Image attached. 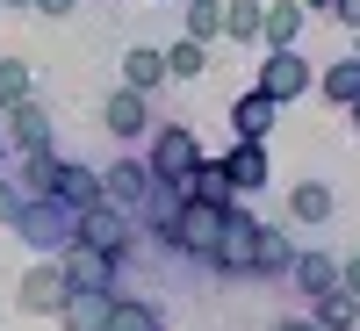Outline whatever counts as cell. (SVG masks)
<instances>
[{"mask_svg": "<svg viewBox=\"0 0 360 331\" xmlns=\"http://www.w3.org/2000/svg\"><path fill=\"white\" fill-rule=\"evenodd\" d=\"M217 231H224V209L180 202V223H173V238H166V252H180V259H209V252H217Z\"/></svg>", "mask_w": 360, "mask_h": 331, "instance_id": "52a82bcc", "label": "cell"}, {"mask_svg": "<svg viewBox=\"0 0 360 331\" xmlns=\"http://www.w3.org/2000/svg\"><path fill=\"white\" fill-rule=\"evenodd\" d=\"M353 58H360V29H353Z\"/></svg>", "mask_w": 360, "mask_h": 331, "instance_id": "ab89813d", "label": "cell"}, {"mask_svg": "<svg viewBox=\"0 0 360 331\" xmlns=\"http://www.w3.org/2000/svg\"><path fill=\"white\" fill-rule=\"evenodd\" d=\"M58 202H72V209H94L101 202V173L94 166H79V159H58Z\"/></svg>", "mask_w": 360, "mask_h": 331, "instance_id": "44dd1931", "label": "cell"}, {"mask_svg": "<svg viewBox=\"0 0 360 331\" xmlns=\"http://www.w3.org/2000/svg\"><path fill=\"white\" fill-rule=\"evenodd\" d=\"M123 86H137V94H159V86H166L159 44H130V51H123Z\"/></svg>", "mask_w": 360, "mask_h": 331, "instance_id": "7402d4cb", "label": "cell"}, {"mask_svg": "<svg viewBox=\"0 0 360 331\" xmlns=\"http://www.w3.org/2000/svg\"><path fill=\"white\" fill-rule=\"evenodd\" d=\"M274 115H281V108L266 101L259 86H245V94L231 101V130H238V137H259V144H266V137H274Z\"/></svg>", "mask_w": 360, "mask_h": 331, "instance_id": "d6986e66", "label": "cell"}, {"mask_svg": "<svg viewBox=\"0 0 360 331\" xmlns=\"http://www.w3.org/2000/svg\"><path fill=\"white\" fill-rule=\"evenodd\" d=\"M317 86H324V101H332V108H353V101H360V58H339V65H324V72H317Z\"/></svg>", "mask_w": 360, "mask_h": 331, "instance_id": "83f0119b", "label": "cell"}, {"mask_svg": "<svg viewBox=\"0 0 360 331\" xmlns=\"http://www.w3.org/2000/svg\"><path fill=\"white\" fill-rule=\"evenodd\" d=\"M108 331H166V310L152 303V295H123V288H115V303H108Z\"/></svg>", "mask_w": 360, "mask_h": 331, "instance_id": "ffe728a7", "label": "cell"}, {"mask_svg": "<svg viewBox=\"0 0 360 331\" xmlns=\"http://www.w3.org/2000/svg\"><path fill=\"white\" fill-rule=\"evenodd\" d=\"M310 324L317 331H353L360 324V303H353L346 288H324V295H310Z\"/></svg>", "mask_w": 360, "mask_h": 331, "instance_id": "cb8c5ba5", "label": "cell"}, {"mask_svg": "<svg viewBox=\"0 0 360 331\" xmlns=\"http://www.w3.org/2000/svg\"><path fill=\"white\" fill-rule=\"evenodd\" d=\"M58 266H65V281H72V288H123L115 259H108V252H94V245H79V238L58 252Z\"/></svg>", "mask_w": 360, "mask_h": 331, "instance_id": "4fadbf2b", "label": "cell"}, {"mask_svg": "<svg viewBox=\"0 0 360 331\" xmlns=\"http://www.w3.org/2000/svg\"><path fill=\"white\" fill-rule=\"evenodd\" d=\"M217 166H224V180H231L238 195H259L266 180H274V152H266L259 137H238V144H231V152H224Z\"/></svg>", "mask_w": 360, "mask_h": 331, "instance_id": "7c38bea8", "label": "cell"}, {"mask_svg": "<svg viewBox=\"0 0 360 331\" xmlns=\"http://www.w3.org/2000/svg\"><path fill=\"white\" fill-rule=\"evenodd\" d=\"M266 0H224V44H259Z\"/></svg>", "mask_w": 360, "mask_h": 331, "instance_id": "4316f807", "label": "cell"}, {"mask_svg": "<svg viewBox=\"0 0 360 331\" xmlns=\"http://www.w3.org/2000/svg\"><path fill=\"white\" fill-rule=\"evenodd\" d=\"M288 259H295V238L281 223H259V281H288Z\"/></svg>", "mask_w": 360, "mask_h": 331, "instance_id": "d4e9b609", "label": "cell"}, {"mask_svg": "<svg viewBox=\"0 0 360 331\" xmlns=\"http://www.w3.org/2000/svg\"><path fill=\"white\" fill-rule=\"evenodd\" d=\"M274 331H317V324H310V310H303V317H281Z\"/></svg>", "mask_w": 360, "mask_h": 331, "instance_id": "e575fe53", "label": "cell"}, {"mask_svg": "<svg viewBox=\"0 0 360 331\" xmlns=\"http://www.w3.org/2000/svg\"><path fill=\"white\" fill-rule=\"evenodd\" d=\"M303 8H310V15H332V8H339V0H303Z\"/></svg>", "mask_w": 360, "mask_h": 331, "instance_id": "d590c367", "label": "cell"}, {"mask_svg": "<svg viewBox=\"0 0 360 331\" xmlns=\"http://www.w3.org/2000/svg\"><path fill=\"white\" fill-rule=\"evenodd\" d=\"M332 22H346V29H360V0H339V8H332Z\"/></svg>", "mask_w": 360, "mask_h": 331, "instance_id": "836d02e7", "label": "cell"}, {"mask_svg": "<svg viewBox=\"0 0 360 331\" xmlns=\"http://www.w3.org/2000/svg\"><path fill=\"white\" fill-rule=\"evenodd\" d=\"M332 209H339V195H332V180H295L288 188V223H332Z\"/></svg>", "mask_w": 360, "mask_h": 331, "instance_id": "e0dca14e", "label": "cell"}, {"mask_svg": "<svg viewBox=\"0 0 360 331\" xmlns=\"http://www.w3.org/2000/svg\"><path fill=\"white\" fill-rule=\"evenodd\" d=\"M180 195H188V202H209V209H231V202H238V188L224 180V166L209 159V152H202L188 173H180Z\"/></svg>", "mask_w": 360, "mask_h": 331, "instance_id": "9a60e30c", "label": "cell"}, {"mask_svg": "<svg viewBox=\"0 0 360 331\" xmlns=\"http://www.w3.org/2000/svg\"><path fill=\"white\" fill-rule=\"evenodd\" d=\"M288 281L303 288V295H324V288H339V259L324 252V245H295V259H288Z\"/></svg>", "mask_w": 360, "mask_h": 331, "instance_id": "2e32d148", "label": "cell"}, {"mask_svg": "<svg viewBox=\"0 0 360 331\" xmlns=\"http://www.w3.org/2000/svg\"><path fill=\"white\" fill-rule=\"evenodd\" d=\"M159 58H166V79H209V44H195V37L159 44Z\"/></svg>", "mask_w": 360, "mask_h": 331, "instance_id": "603a6c76", "label": "cell"}, {"mask_svg": "<svg viewBox=\"0 0 360 331\" xmlns=\"http://www.w3.org/2000/svg\"><path fill=\"white\" fill-rule=\"evenodd\" d=\"M152 166H144V152H123V159H108L101 166V202H115V209H137L144 195H152Z\"/></svg>", "mask_w": 360, "mask_h": 331, "instance_id": "8fae6325", "label": "cell"}, {"mask_svg": "<svg viewBox=\"0 0 360 331\" xmlns=\"http://www.w3.org/2000/svg\"><path fill=\"white\" fill-rule=\"evenodd\" d=\"M303 22H310V8H303V0H266L259 44H266V51H281V44H303Z\"/></svg>", "mask_w": 360, "mask_h": 331, "instance_id": "ac0fdd59", "label": "cell"}, {"mask_svg": "<svg viewBox=\"0 0 360 331\" xmlns=\"http://www.w3.org/2000/svg\"><path fill=\"white\" fill-rule=\"evenodd\" d=\"M108 303H115V288H72L51 324L58 331H108Z\"/></svg>", "mask_w": 360, "mask_h": 331, "instance_id": "5bb4252c", "label": "cell"}, {"mask_svg": "<svg viewBox=\"0 0 360 331\" xmlns=\"http://www.w3.org/2000/svg\"><path fill=\"white\" fill-rule=\"evenodd\" d=\"M0 8H29V0H0Z\"/></svg>", "mask_w": 360, "mask_h": 331, "instance_id": "74e56055", "label": "cell"}, {"mask_svg": "<svg viewBox=\"0 0 360 331\" xmlns=\"http://www.w3.org/2000/svg\"><path fill=\"white\" fill-rule=\"evenodd\" d=\"M51 137H58V123H51V108L37 94L0 115V144H8V152H51Z\"/></svg>", "mask_w": 360, "mask_h": 331, "instance_id": "9c48e42d", "label": "cell"}, {"mask_svg": "<svg viewBox=\"0 0 360 331\" xmlns=\"http://www.w3.org/2000/svg\"><path fill=\"white\" fill-rule=\"evenodd\" d=\"M339 288H346L353 303H360V259H339Z\"/></svg>", "mask_w": 360, "mask_h": 331, "instance_id": "d6a6232c", "label": "cell"}, {"mask_svg": "<svg viewBox=\"0 0 360 331\" xmlns=\"http://www.w3.org/2000/svg\"><path fill=\"white\" fill-rule=\"evenodd\" d=\"M209 274H224V281H259V216L245 202H231L224 209V231H217V252L202 259Z\"/></svg>", "mask_w": 360, "mask_h": 331, "instance_id": "6da1fadb", "label": "cell"}, {"mask_svg": "<svg viewBox=\"0 0 360 331\" xmlns=\"http://www.w3.org/2000/svg\"><path fill=\"white\" fill-rule=\"evenodd\" d=\"M22 209H29V195H22V180H15L8 166H0V223H15Z\"/></svg>", "mask_w": 360, "mask_h": 331, "instance_id": "4dcf8cb0", "label": "cell"}, {"mask_svg": "<svg viewBox=\"0 0 360 331\" xmlns=\"http://www.w3.org/2000/svg\"><path fill=\"white\" fill-rule=\"evenodd\" d=\"M79 245H94L115 259V274H130L137 266V223H130V209H115V202H94V209H79Z\"/></svg>", "mask_w": 360, "mask_h": 331, "instance_id": "3957f363", "label": "cell"}, {"mask_svg": "<svg viewBox=\"0 0 360 331\" xmlns=\"http://www.w3.org/2000/svg\"><path fill=\"white\" fill-rule=\"evenodd\" d=\"M180 37L217 44V37H224V0H188V8H180Z\"/></svg>", "mask_w": 360, "mask_h": 331, "instance_id": "f1b7e54d", "label": "cell"}, {"mask_svg": "<svg viewBox=\"0 0 360 331\" xmlns=\"http://www.w3.org/2000/svg\"><path fill=\"white\" fill-rule=\"evenodd\" d=\"M180 180H152V195H144L137 209H130V223H137V238H152V245H166L173 238V223H180Z\"/></svg>", "mask_w": 360, "mask_h": 331, "instance_id": "30bf717a", "label": "cell"}, {"mask_svg": "<svg viewBox=\"0 0 360 331\" xmlns=\"http://www.w3.org/2000/svg\"><path fill=\"white\" fill-rule=\"evenodd\" d=\"M8 173L22 180V195H51L58 188V152H15Z\"/></svg>", "mask_w": 360, "mask_h": 331, "instance_id": "484cf974", "label": "cell"}, {"mask_svg": "<svg viewBox=\"0 0 360 331\" xmlns=\"http://www.w3.org/2000/svg\"><path fill=\"white\" fill-rule=\"evenodd\" d=\"M29 8H37V15H51V22H58V15H79L86 0H29Z\"/></svg>", "mask_w": 360, "mask_h": 331, "instance_id": "1f68e13d", "label": "cell"}, {"mask_svg": "<svg viewBox=\"0 0 360 331\" xmlns=\"http://www.w3.org/2000/svg\"><path fill=\"white\" fill-rule=\"evenodd\" d=\"M8 231H15L37 259H58V252L79 238V209H72V202H58V195H29V209H22Z\"/></svg>", "mask_w": 360, "mask_h": 331, "instance_id": "7a4b0ae2", "label": "cell"}, {"mask_svg": "<svg viewBox=\"0 0 360 331\" xmlns=\"http://www.w3.org/2000/svg\"><path fill=\"white\" fill-rule=\"evenodd\" d=\"M29 94H37V65L29 58H0V115L15 101H29Z\"/></svg>", "mask_w": 360, "mask_h": 331, "instance_id": "f546056e", "label": "cell"}, {"mask_svg": "<svg viewBox=\"0 0 360 331\" xmlns=\"http://www.w3.org/2000/svg\"><path fill=\"white\" fill-rule=\"evenodd\" d=\"M8 159H15V152H8V144H0V166H8Z\"/></svg>", "mask_w": 360, "mask_h": 331, "instance_id": "f35d334b", "label": "cell"}, {"mask_svg": "<svg viewBox=\"0 0 360 331\" xmlns=\"http://www.w3.org/2000/svg\"><path fill=\"white\" fill-rule=\"evenodd\" d=\"M259 94L274 101V108H288V101H303V94H317V65L303 58V44H281V51H266V65H259Z\"/></svg>", "mask_w": 360, "mask_h": 331, "instance_id": "277c9868", "label": "cell"}, {"mask_svg": "<svg viewBox=\"0 0 360 331\" xmlns=\"http://www.w3.org/2000/svg\"><path fill=\"white\" fill-rule=\"evenodd\" d=\"M101 130L123 144V152H137V144L152 137V94H137V86H115V94L101 101Z\"/></svg>", "mask_w": 360, "mask_h": 331, "instance_id": "8992f818", "label": "cell"}, {"mask_svg": "<svg viewBox=\"0 0 360 331\" xmlns=\"http://www.w3.org/2000/svg\"><path fill=\"white\" fill-rule=\"evenodd\" d=\"M346 115H353V130H360V101H353V108H346Z\"/></svg>", "mask_w": 360, "mask_h": 331, "instance_id": "8d00e7d4", "label": "cell"}, {"mask_svg": "<svg viewBox=\"0 0 360 331\" xmlns=\"http://www.w3.org/2000/svg\"><path fill=\"white\" fill-rule=\"evenodd\" d=\"M65 295H72L65 266H58V259H29V274L15 281V310H22V317H58V310H65Z\"/></svg>", "mask_w": 360, "mask_h": 331, "instance_id": "5b68a950", "label": "cell"}, {"mask_svg": "<svg viewBox=\"0 0 360 331\" xmlns=\"http://www.w3.org/2000/svg\"><path fill=\"white\" fill-rule=\"evenodd\" d=\"M195 159H202V137L188 123H152V152H144V166H152L159 180H180Z\"/></svg>", "mask_w": 360, "mask_h": 331, "instance_id": "ba28073f", "label": "cell"}]
</instances>
